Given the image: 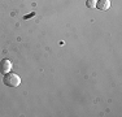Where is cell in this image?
<instances>
[{
  "mask_svg": "<svg viewBox=\"0 0 122 117\" xmlns=\"http://www.w3.org/2000/svg\"><path fill=\"white\" fill-rule=\"evenodd\" d=\"M3 83L8 87H17L21 83V78H20V75L16 74V73L8 72V73H5L4 78H3Z\"/></svg>",
  "mask_w": 122,
  "mask_h": 117,
  "instance_id": "6da1fadb",
  "label": "cell"
},
{
  "mask_svg": "<svg viewBox=\"0 0 122 117\" xmlns=\"http://www.w3.org/2000/svg\"><path fill=\"white\" fill-rule=\"evenodd\" d=\"M10 69H12V63H10V60L4 58V60L0 61V73L5 74V73L10 72Z\"/></svg>",
  "mask_w": 122,
  "mask_h": 117,
  "instance_id": "7a4b0ae2",
  "label": "cell"
},
{
  "mask_svg": "<svg viewBox=\"0 0 122 117\" xmlns=\"http://www.w3.org/2000/svg\"><path fill=\"white\" fill-rule=\"evenodd\" d=\"M96 8L99 11H108L110 8V0H97Z\"/></svg>",
  "mask_w": 122,
  "mask_h": 117,
  "instance_id": "3957f363",
  "label": "cell"
},
{
  "mask_svg": "<svg viewBox=\"0 0 122 117\" xmlns=\"http://www.w3.org/2000/svg\"><path fill=\"white\" fill-rule=\"evenodd\" d=\"M96 1L97 0H87L86 4H87L88 8H96Z\"/></svg>",
  "mask_w": 122,
  "mask_h": 117,
  "instance_id": "277c9868",
  "label": "cell"
},
{
  "mask_svg": "<svg viewBox=\"0 0 122 117\" xmlns=\"http://www.w3.org/2000/svg\"><path fill=\"white\" fill-rule=\"evenodd\" d=\"M34 14H35L34 12H33V13H30V14H27V16H25V17H24V20H27V18H30V17H33Z\"/></svg>",
  "mask_w": 122,
  "mask_h": 117,
  "instance_id": "5b68a950",
  "label": "cell"
}]
</instances>
